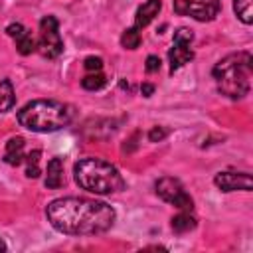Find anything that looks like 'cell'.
Wrapping results in <instances>:
<instances>
[{
    "label": "cell",
    "mask_w": 253,
    "mask_h": 253,
    "mask_svg": "<svg viewBox=\"0 0 253 253\" xmlns=\"http://www.w3.org/2000/svg\"><path fill=\"white\" fill-rule=\"evenodd\" d=\"M251 2H253V0H235V2H233V10H235L237 18H239L243 24H251V22H253Z\"/></svg>",
    "instance_id": "obj_17"
},
{
    "label": "cell",
    "mask_w": 253,
    "mask_h": 253,
    "mask_svg": "<svg viewBox=\"0 0 253 253\" xmlns=\"http://www.w3.org/2000/svg\"><path fill=\"white\" fill-rule=\"evenodd\" d=\"M73 115L75 111L67 103L53 99H38L18 111V123L34 132H53L67 126Z\"/></svg>",
    "instance_id": "obj_3"
},
{
    "label": "cell",
    "mask_w": 253,
    "mask_h": 253,
    "mask_svg": "<svg viewBox=\"0 0 253 253\" xmlns=\"http://www.w3.org/2000/svg\"><path fill=\"white\" fill-rule=\"evenodd\" d=\"M166 134H168V128H164V126H152L148 130V140L150 142H160Z\"/></svg>",
    "instance_id": "obj_20"
},
{
    "label": "cell",
    "mask_w": 253,
    "mask_h": 253,
    "mask_svg": "<svg viewBox=\"0 0 253 253\" xmlns=\"http://www.w3.org/2000/svg\"><path fill=\"white\" fill-rule=\"evenodd\" d=\"M83 65H85V69L91 71V73H93V71H101V67H103V59L91 55V57H87V59L83 61Z\"/></svg>",
    "instance_id": "obj_21"
},
{
    "label": "cell",
    "mask_w": 253,
    "mask_h": 253,
    "mask_svg": "<svg viewBox=\"0 0 253 253\" xmlns=\"http://www.w3.org/2000/svg\"><path fill=\"white\" fill-rule=\"evenodd\" d=\"M121 45L126 47V49H136L140 45V34L136 28H128L123 32L121 36Z\"/></svg>",
    "instance_id": "obj_19"
},
{
    "label": "cell",
    "mask_w": 253,
    "mask_h": 253,
    "mask_svg": "<svg viewBox=\"0 0 253 253\" xmlns=\"http://www.w3.org/2000/svg\"><path fill=\"white\" fill-rule=\"evenodd\" d=\"M38 49L47 59H55L63 51V42H61L59 32H57V20H55V16H43L42 18V22H40Z\"/></svg>",
    "instance_id": "obj_6"
},
{
    "label": "cell",
    "mask_w": 253,
    "mask_h": 253,
    "mask_svg": "<svg viewBox=\"0 0 253 253\" xmlns=\"http://www.w3.org/2000/svg\"><path fill=\"white\" fill-rule=\"evenodd\" d=\"M16 47H18V51H20L22 55H28V53H32V51H36V49H38V43H36L34 36L26 30V32L16 40Z\"/></svg>",
    "instance_id": "obj_18"
},
{
    "label": "cell",
    "mask_w": 253,
    "mask_h": 253,
    "mask_svg": "<svg viewBox=\"0 0 253 253\" xmlns=\"http://www.w3.org/2000/svg\"><path fill=\"white\" fill-rule=\"evenodd\" d=\"M162 8V2L160 0H146L138 10H136V16H134V28L140 30V28H146L160 12Z\"/></svg>",
    "instance_id": "obj_10"
},
{
    "label": "cell",
    "mask_w": 253,
    "mask_h": 253,
    "mask_svg": "<svg viewBox=\"0 0 253 253\" xmlns=\"http://www.w3.org/2000/svg\"><path fill=\"white\" fill-rule=\"evenodd\" d=\"M43 184H45V188H51V190L63 186V162H61V158H51L47 162Z\"/></svg>",
    "instance_id": "obj_12"
},
{
    "label": "cell",
    "mask_w": 253,
    "mask_h": 253,
    "mask_svg": "<svg viewBox=\"0 0 253 253\" xmlns=\"http://www.w3.org/2000/svg\"><path fill=\"white\" fill-rule=\"evenodd\" d=\"M194 227H196V217H194L190 211L180 210V213L172 217V229H174L176 233H188V231H192Z\"/></svg>",
    "instance_id": "obj_13"
},
{
    "label": "cell",
    "mask_w": 253,
    "mask_h": 253,
    "mask_svg": "<svg viewBox=\"0 0 253 253\" xmlns=\"http://www.w3.org/2000/svg\"><path fill=\"white\" fill-rule=\"evenodd\" d=\"M140 91H142L144 97H150V95L154 93V85H150V83H142V85H140Z\"/></svg>",
    "instance_id": "obj_25"
},
{
    "label": "cell",
    "mask_w": 253,
    "mask_h": 253,
    "mask_svg": "<svg viewBox=\"0 0 253 253\" xmlns=\"http://www.w3.org/2000/svg\"><path fill=\"white\" fill-rule=\"evenodd\" d=\"M24 32H26V28H24L20 22H14V24H10V26L6 28V34H8L10 38H14V40H18Z\"/></svg>",
    "instance_id": "obj_23"
},
{
    "label": "cell",
    "mask_w": 253,
    "mask_h": 253,
    "mask_svg": "<svg viewBox=\"0 0 253 253\" xmlns=\"http://www.w3.org/2000/svg\"><path fill=\"white\" fill-rule=\"evenodd\" d=\"M213 184L221 192H235V190L249 192L253 188V178L247 172H219L215 174Z\"/></svg>",
    "instance_id": "obj_8"
},
{
    "label": "cell",
    "mask_w": 253,
    "mask_h": 253,
    "mask_svg": "<svg viewBox=\"0 0 253 253\" xmlns=\"http://www.w3.org/2000/svg\"><path fill=\"white\" fill-rule=\"evenodd\" d=\"M16 103V95H14V87L8 79L0 81V113H6L14 107Z\"/></svg>",
    "instance_id": "obj_14"
},
{
    "label": "cell",
    "mask_w": 253,
    "mask_h": 253,
    "mask_svg": "<svg viewBox=\"0 0 253 253\" xmlns=\"http://www.w3.org/2000/svg\"><path fill=\"white\" fill-rule=\"evenodd\" d=\"M45 215L57 231L67 235H97L115 223V210L109 204L73 196L49 202Z\"/></svg>",
    "instance_id": "obj_1"
},
{
    "label": "cell",
    "mask_w": 253,
    "mask_h": 253,
    "mask_svg": "<svg viewBox=\"0 0 253 253\" xmlns=\"http://www.w3.org/2000/svg\"><path fill=\"white\" fill-rule=\"evenodd\" d=\"M24 138L22 136H12L6 142V150H4V162L10 166H18L24 162Z\"/></svg>",
    "instance_id": "obj_11"
},
{
    "label": "cell",
    "mask_w": 253,
    "mask_h": 253,
    "mask_svg": "<svg viewBox=\"0 0 253 253\" xmlns=\"http://www.w3.org/2000/svg\"><path fill=\"white\" fill-rule=\"evenodd\" d=\"M40 156L42 152L40 150H32L24 156V162H26V176L28 178H38L40 176Z\"/></svg>",
    "instance_id": "obj_15"
},
{
    "label": "cell",
    "mask_w": 253,
    "mask_h": 253,
    "mask_svg": "<svg viewBox=\"0 0 253 253\" xmlns=\"http://www.w3.org/2000/svg\"><path fill=\"white\" fill-rule=\"evenodd\" d=\"M154 190L158 194L160 200L184 210V211H192L194 210V200L190 198V194L184 190V186L180 184V180L172 178V176H164L154 184Z\"/></svg>",
    "instance_id": "obj_5"
},
{
    "label": "cell",
    "mask_w": 253,
    "mask_h": 253,
    "mask_svg": "<svg viewBox=\"0 0 253 253\" xmlns=\"http://www.w3.org/2000/svg\"><path fill=\"white\" fill-rule=\"evenodd\" d=\"M217 89L229 99H241L251 89L253 57L249 51H237L219 59L211 71Z\"/></svg>",
    "instance_id": "obj_2"
},
{
    "label": "cell",
    "mask_w": 253,
    "mask_h": 253,
    "mask_svg": "<svg viewBox=\"0 0 253 253\" xmlns=\"http://www.w3.org/2000/svg\"><path fill=\"white\" fill-rule=\"evenodd\" d=\"M192 40H194V34H192L188 28H180V30H176V34H174V42L192 43Z\"/></svg>",
    "instance_id": "obj_22"
},
{
    "label": "cell",
    "mask_w": 253,
    "mask_h": 253,
    "mask_svg": "<svg viewBox=\"0 0 253 253\" xmlns=\"http://www.w3.org/2000/svg\"><path fill=\"white\" fill-rule=\"evenodd\" d=\"M2 251H6V243H4V239L0 237V253H2Z\"/></svg>",
    "instance_id": "obj_26"
},
{
    "label": "cell",
    "mask_w": 253,
    "mask_h": 253,
    "mask_svg": "<svg viewBox=\"0 0 253 253\" xmlns=\"http://www.w3.org/2000/svg\"><path fill=\"white\" fill-rule=\"evenodd\" d=\"M168 59H170V71L174 73L176 69H180L182 65H186L190 59H194V51L190 47V43L184 42H174L170 51H168Z\"/></svg>",
    "instance_id": "obj_9"
},
{
    "label": "cell",
    "mask_w": 253,
    "mask_h": 253,
    "mask_svg": "<svg viewBox=\"0 0 253 253\" xmlns=\"http://www.w3.org/2000/svg\"><path fill=\"white\" fill-rule=\"evenodd\" d=\"M221 10L219 0H174V12L198 22H211Z\"/></svg>",
    "instance_id": "obj_7"
},
{
    "label": "cell",
    "mask_w": 253,
    "mask_h": 253,
    "mask_svg": "<svg viewBox=\"0 0 253 253\" xmlns=\"http://www.w3.org/2000/svg\"><path fill=\"white\" fill-rule=\"evenodd\" d=\"M105 83H107V77H105L101 71H93V73H89V75H85V77L81 79V87L87 89V91H97V89H101Z\"/></svg>",
    "instance_id": "obj_16"
},
{
    "label": "cell",
    "mask_w": 253,
    "mask_h": 253,
    "mask_svg": "<svg viewBox=\"0 0 253 253\" xmlns=\"http://www.w3.org/2000/svg\"><path fill=\"white\" fill-rule=\"evenodd\" d=\"M160 69V57L158 55H148L146 57V71L148 73H154Z\"/></svg>",
    "instance_id": "obj_24"
},
{
    "label": "cell",
    "mask_w": 253,
    "mask_h": 253,
    "mask_svg": "<svg viewBox=\"0 0 253 253\" xmlns=\"http://www.w3.org/2000/svg\"><path fill=\"white\" fill-rule=\"evenodd\" d=\"M73 176L79 188L93 194H115L125 188L121 172L103 158H83L73 166Z\"/></svg>",
    "instance_id": "obj_4"
}]
</instances>
